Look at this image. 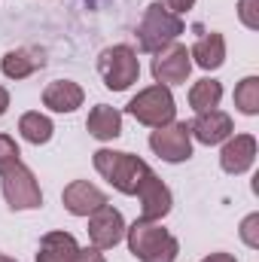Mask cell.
<instances>
[{
  "label": "cell",
  "instance_id": "obj_1",
  "mask_svg": "<svg viewBox=\"0 0 259 262\" xmlns=\"http://www.w3.org/2000/svg\"><path fill=\"white\" fill-rule=\"evenodd\" d=\"M125 241L140 262H174L180 253L177 238L149 220H134L131 226H125Z\"/></svg>",
  "mask_w": 259,
  "mask_h": 262
},
{
  "label": "cell",
  "instance_id": "obj_2",
  "mask_svg": "<svg viewBox=\"0 0 259 262\" xmlns=\"http://www.w3.org/2000/svg\"><path fill=\"white\" fill-rule=\"evenodd\" d=\"M95 162V171L122 195H134L140 180L153 171L140 156H131V152H119V149H98L92 156Z\"/></svg>",
  "mask_w": 259,
  "mask_h": 262
},
{
  "label": "cell",
  "instance_id": "obj_3",
  "mask_svg": "<svg viewBox=\"0 0 259 262\" xmlns=\"http://www.w3.org/2000/svg\"><path fill=\"white\" fill-rule=\"evenodd\" d=\"M128 116H134L146 128H162L177 119V101L168 85H146L128 101Z\"/></svg>",
  "mask_w": 259,
  "mask_h": 262
},
{
  "label": "cell",
  "instance_id": "obj_4",
  "mask_svg": "<svg viewBox=\"0 0 259 262\" xmlns=\"http://www.w3.org/2000/svg\"><path fill=\"white\" fill-rule=\"evenodd\" d=\"M183 34V18L162 9L159 3H149L143 9V18L137 25V49L140 52H159L162 46L174 43Z\"/></svg>",
  "mask_w": 259,
  "mask_h": 262
},
{
  "label": "cell",
  "instance_id": "obj_5",
  "mask_svg": "<svg viewBox=\"0 0 259 262\" xmlns=\"http://www.w3.org/2000/svg\"><path fill=\"white\" fill-rule=\"evenodd\" d=\"M98 73H101V79L110 92H125L140 79V58L125 43L107 46L98 55Z\"/></svg>",
  "mask_w": 259,
  "mask_h": 262
},
{
  "label": "cell",
  "instance_id": "obj_6",
  "mask_svg": "<svg viewBox=\"0 0 259 262\" xmlns=\"http://www.w3.org/2000/svg\"><path fill=\"white\" fill-rule=\"evenodd\" d=\"M0 192L12 210H37L43 204V189L28 165H12L0 174Z\"/></svg>",
  "mask_w": 259,
  "mask_h": 262
},
{
  "label": "cell",
  "instance_id": "obj_7",
  "mask_svg": "<svg viewBox=\"0 0 259 262\" xmlns=\"http://www.w3.org/2000/svg\"><path fill=\"white\" fill-rule=\"evenodd\" d=\"M149 149L168 162V165H180L192 159V134H189V122H168L162 128H153L149 134Z\"/></svg>",
  "mask_w": 259,
  "mask_h": 262
},
{
  "label": "cell",
  "instance_id": "obj_8",
  "mask_svg": "<svg viewBox=\"0 0 259 262\" xmlns=\"http://www.w3.org/2000/svg\"><path fill=\"white\" fill-rule=\"evenodd\" d=\"M192 73V58L183 43H168L159 52H153V79L159 85H183Z\"/></svg>",
  "mask_w": 259,
  "mask_h": 262
},
{
  "label": "cell",
  "instance_id": "obj_9",
  "mask_svg": "<svg viewBox=\"0 0 259 262\" xmlns=\"http://www.w3.org/2000/svg\"><path fill=\"white\" fill-rule=\"evenodd\" d=\"M125 238V216L113 207L104 204L95 213H89V241L98 250H110Z\"/></svg>",
  "mask_w": 259,
  "mask_h": 262
},
{
  "label": "cell",
  "instance_id": "obj_10",
  "mask_svg": "<svg viewBox=\"0 0 259 262\" xmlns=\"http://www.w3.org/2000/svg\"><path fill=\"white\" fill-rule=\"evenodd\" d=\"M134 195L140 198V220L162 223V220L171 213L174 195H171V189L159 180V174H156V171H149V174L140 180V186H137V192H134Z\"/></svg>",
  "mask_w": 259,
  "mask_h": 262
},
{
  "label": "cell",
  "instance_id": "obj_11",
  "mask_svg": "<svg viewBox=\"0 0 259 262\" xmlns=\"http://www.w3.org/2000/svg\"><path fill=\"white\" fill-rule=\"evenodd\" d=\"M256 152H259V146H256L253 134H235L220 149V168L226 174H235V177L247 174L253 168V162H256Z\"/></svg>",
  "mask_w": 259,
  "mask_h": 262
},
{
  "label": "cell",
  "instance_id": "obj_12",
  "mask_svg": "<svg viewBox=\"0 0 259 262\" xmlns=\"http://www.w3.org/2000/svg\"><path fill=\"white\" fill-rule=\"evenodd\" d=\"M189 134H192L198 143H204V146L226 143L232 137V116L226 110H220V107L204 110V113H195V119L189 122Z\"/></svg>",
  "mask_w": 259,
  "mask_h": 262
},
{
  "label": "cell",
  "instance_id": "obj_13",
  "mask_svg": "<svg viewBox=\"0 0 259 262\" xmlns=\"http://www.w3.org/2000/svg\"><path fill=\"white\" fill-rule=\"evenodd\" d=\"M61 204H64L67 213H73V216H89V213H95L98 207L107 204V195L95 183H89V180H73V183H67L64 192H61Z\"/></svg>",
  "mask_w": 259,
  "mask_h": 262
},
{
  "label": "cell",
  "instance_id": "obj_14",
  "mask_svg": "<svg viewBox=\"0 0 259 262\" xmlns=\"http://www.w3.org/2000/svg\"><path fill=\"white\" fill-rule=\"evenodd\" d=\"M82 101H85V92L73 79H55L43 89V107H49L52 113H73L82 107Z\"/></svg>",
  "mask_w": 259,
  "mask_h": 262
},
{
  "label": "cell",
  "instance_id": "obj_15",
  "mask_svg": "<svg viewBox=\"0 0 259 262\" xmlns=\"http://www.w3.org/2000/svg\"><path fill=\"white\" fill-rule=\"evenodd\" d=\"M189 58H192V64H198L201 70H217V67H223V61H226V37L217 34V31L201 34L192 43V49H189Z\"/></svg>",
  "mask_w": 259,
  "mask_h": 262
},
{
  "label": "cell",
  "instance_id": "obj_16",
  "mask_svg": "<svg viewBox=\"0 0 259 262\" xmlns=\"http://www.w3.org/2000/svg\"><path fill=\"white\" fill-rule=\"evenodd\" d=\"M79 253V244L70 232H46L40 238L37 262H73Z\"/></svg>",
  "mask_w": 259,
  "mask_h": 262
},
{
  "label": "cell",
  "instance_id": "obj_17",
  "mask_svg": "<svg viewBox=\"0 0 259 262\" xmlns=\"http://www.w3.org/2000/svg\"><path fill=\"white\" fill-rule=\"evenodd\" d=\"M85 128L95 140H116L122 134V113L110 104H98V107H92Z\"/></svg>",
  "mask_w": 259,
  "mask_h": 262
},
{
  "label": "cell",
  "instance_id": "obj_18",
  "mask_svg": "<svg viewBox=\"0 0 259 262\" xmlns=\"http://www.w3.org/2000/svg\"><path fill=\"white\" fill-rule=\"evenodd\" d=\"M43 64H46L43 55L34 52V49H9L0 58V70H3L6 79H28L34 70H40Z\"/></svg>",
  "mask_w": 259,
  "mask_h": 262
},
{
  "label": "cell",
  "instance_id": "obj_19",
  "mask_svg": "<svg viewBox=\"0 0 259 262\" xmlns=\"http://www.w3.org/2000/svg\"><path fill=\"white\" fill-rule=\"evenodd\" d=\"M18 134H21L28 143L40 146V143H49V140H52L55 125H52V119H49L46 113H40V110H31V113H25V116L18 119Z\"/></svg>",
  "mask_w": 259,
  "mask_h": 262
},
{
  "label": "cell",
  "instance_id": "obj_20",
  "mask_svg": "<svg viewBox=\"0 0 259 262\" xmlns=\"http://www.w3.org/2000/svg\"><path fill=\"white\" fill-rule=\"evenodd\" d=\"M220 101H223V85L217 79L204 76V79L192 82V89H189V107H192L195 113L213 110V107H220Z\"/></svg>",
  "mask_w": 259,
  "mask_h": 262
},
{
  "label": "cell",
  "instance_id": "obj_21",
  "mask_svg": "<svg viewBox=\"0 0 259 262\" xmlns=\"http://www.w3.org/2000/svg\"><path fill=\"white\" fill-rule=\"evenodd\" d=\"M235 107L244 116H256L259 113V76H244L235 85Z\"/></svg>",
  "mask_w": 259,
  "mask_h": 262
},
{
  "label": "cell",
  "instance_id": "obj_22",
  "mask_svg": "<svg viewBox=\"0 0 259 262\" xmlns=\"http://www.w3.org/2000/svg\"><path fill=\"white\" fill-rule=\"evenodd\" d=\"M18 162H21V149H18V143H15L9 134H0V174L9 171V168L18 165Z\"/></svg>",
  "mask_w": 259,
  "mask_h": 262
},
{
  "label": "cell",
  "instance_id": "obj_23",
  "mask_svg": "<svg viewBox=\"0 0 259 262\" xmlns=\"http://www.w3.org/2000/svg\"><path fill=\"white\" fill-rule=\"evenodd\" d=\"M241 241L250 247V250H259V213H247L241 220Z\"/></svg>",
  "mask_w": 259,
  "mask_h": 262
},
{
  "label": "cell",
  "instance_id": "obj_24",
  "mask_svg": "<svg viewBox=\"0 0 259 262\" xmlns=\"http://www.w3.org/2000/svg\"><path fill=\"white\" fill-rule=\"evenodd\" d=\"M238 18L247 31H259V0H238Z\"/></svg>",
  "mask_w": 259,
  "mask_h": 262
},
{
  "label": "cell",
  "instance_id": "obj_25",
  "mask_svg": "<svg viewBox=\"0 0 259 262\" xmlns=\"http://www.w3.org/2000/svg\"><path fill=\"white\" fill-rule=\"evenodd\" d=\"M159 6L168 9V12H174V15H183V12H189L195 6V0H159Z\"/></svg>",
  "mask_w": 259,
  "mask_h": 262
},
{
  "label": "cell",
  "instance_id": "obj_26",
  "mask_svg": "<svg viewBox=\"0 0 259 262\" xmlns=\"http://www.w3.org/2000/svg\"><path fill=\"white\" fill-rule=\"evenodd\" d=\"M73 262H107V259H104V253L98 247H79V253H76Z\"/></svg>",
  "mask_w": 259,
  "mask_h": 262
},
{
  "label": "cell",
  "instance_id": "obj_27",
  "mask_svg": "<svg viewBox=\"0 0 259 262\" xmlns=\"http://www.w3.org/2000/svg\"><path fill=\"white\" fill-rule=\"evenodd\" d=\"M201 262H238L232 253H207Z\"/></svg>",
  "mask_w": 259,
  "mask_h": 262
},
{
  "label": "cell",
  "instance_id": "obj_28",
  "mask_svg": "<svg viewBox=\"0 0 259 262\" xmlns=\"http://www.w3.org/2000/svg\"><path fill=\"white\" fill-rule=\"evenodd\" d=\"M6 110H9V92H6V89L0 85V116H3Z\"/></svg>",
  "mask_w": 259,
  "mask_h": 262
},
{
  "label": "cell",
  "instance_id": "obj_29",
  "mask_svg": "<svg viewBox=\"0 0 259 262\" xmlns=\"http://www.w3.org/2000/svg\"><path fill=\"white\" fill-rule=\"evenodd\" d=\"M0 262H18V259H12V256H6V253H0Z\"/></svg>",
  "mask_w": 259,
  "mask_h": 262
}]
</instances>
